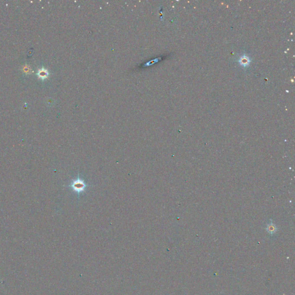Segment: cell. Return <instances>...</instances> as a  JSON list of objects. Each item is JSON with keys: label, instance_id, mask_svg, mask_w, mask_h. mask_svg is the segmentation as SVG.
<instances>
[{"label": "cell", "instance_id": "obj_3", "mask_svg": "<svg viewBox=\"0 0 295 295\" xmlns=\"http://www.w3.org/2000/svg\"><path fill=\"white\" fill-rule=\"evenodd\" d=\"M24 72H26L27 73V72H28V73H29V72L31 71V69L27 68V66H25V67H24Z\"/></svg>", "mask_w": 295, "mask_h": 295}, {"label": "cell", "instance_id": "obj_1", "mask_svg": "<svg viewBox=\"0 0 295 295\" xmlns=\"http://www.w3.org/2000/svg\"><path fill=\"white\" fill-rule=\"evenodd\" d=\"M70 187L74 191L77 192L78 194H80L86 189V184L85 183L83 180L78 177L77 179H75L72 182V183H71Z\"/></svg>", "mask_w": 295, "mask_h": 295}, {"label": "cell", "instance_id": "obj_2", "mask_svg": "<svg viewBox=\"0 0 295 295\" xmlns=\"http://www.w3.org/2000/svg\"><path fill=\"white\" fill-rule=\"evenodd\" d=\"M48 74H49V73H48V70L44 67L39 69L37 72V76H38V78L40 79H42V80H44V79H47L48 76Z\"/></svg>", "mask_w": 295, "mask_h": 295}]
</instances>
